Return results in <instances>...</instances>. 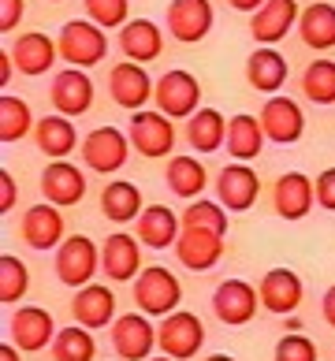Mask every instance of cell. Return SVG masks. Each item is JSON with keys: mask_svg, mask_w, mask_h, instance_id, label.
Listing matches in <instances>:
<instances>
[{"mask_svg": "<svg viewBox=\"0 0 335 361\" xmlns=\"http://www.w3.org/2000/svg\"><path fill=\"white\" fill-rule=\"evenodd\" d=\"M60 60H67V68H93L109 56V37L104 26H97L93 19H67L60 26Z\"/></svg>", "mask_w": 335, "mask_h": 361, "instance_id": "6da1fadb", "label": "cell"}, {"mask_svg": "<svg viewBox=\"0 0 335 361\" xmlns=\"http://www.w3.org/2000/svg\"><path fill=\"white\" fill-rule=\"evenodd\" d=\"M127 135H130V149H138L142 157L150 160H160V157H171L176 149V123H171V116L164 112H130V123H127Z\"/></svg>", "mask_w": 335, "mask_h": 361, "instance_id": "7a4b0ae2", "label": "cell"}, {"mask_svg": "<svg viewBox=\"0 0 335 361\" xmlns=\"http://www.w3.org/2000/svg\"><path fill=\"white\" fill-rule=\"evenodd\" d=\"M127 145H130V135L104 123V127L90 130V135L83 138L78 153H83V164L90 171H97V176H116V171L127 164V153H130Z\"/></svg>", "mask_w": 335, "mask_h": 361, "instance_id": "3957f363", "label": "cell"}, {"mask_svg": "<svg viewBox=\"0 0 335 361\" xmlns=\"http://www.w3.org/2000/svg\"><path fill=\"white\" fill-rule=\"evenodd\" d=\"M179 298H183L179 279L171 276L168 269H160V264L142 269V276L134 279V302H138V310L145 317H168V313H176Z\"/></svg>", "mask_w": 335, "mask_h": 361, "instance_id": "277c9868", "label": "cell"}, {"mask_svg": "<svg viewBox=\"0 0 335 361\" xmlns=\"http://www.w3.org/2000/svg\"><path fill=\"white\" fill-rule=\"evenodd\" d=\"M157 346L160 354L176 357V361H186L194 357L201 346H205V328H201V317L197 313H186V310H176L160 320L157 328Z\"/></svg>", "mask_w": 335, "mask_h": 361, "instance_id": "5b68a950", "label": "cell"}, {"mask_svg": "<svg viewBox=\"0 0 335 361\" xmlns=\"http://www.w3.org/2000/svg\"><path fill=\"white\" fill-rule=\"evenodd\" d=\"M153 97H157V109L171 116V119H190L197 109H201V82L190 75V71H183V68H171L157 78V90H153Z\"/></svg>", "mask_w": 335, "mask_h": 361, "instance_id": "8992f818", "label": "cell"}, {"mask_svg": "<svg viewBox=\"0 0 335 361\" xmlns=\"http://www.w3.org/2000/svg\"><path fill=\"white\" fill-rule=\"evenodd\" d=\"M261 127H264V138L276 142V145H294L305 135V116H302V104L294 97H284V93H272L261 109Z\"/></svg>", "mask_w": 335, "mask_h": 361, "instance_id": "52a82bcc", "label": "cell"}, {"mask_svg": "<svg viewBox=\"0 0 335 361\" xmlns=\"http://www.w3.org/2000/svg\"><path fill=\"white\" fill-rule=\"evenodd\" d=\"M97 261H101V253L97 246H93V238L86 235H71V238H63L60 250H56V276H60V283L63 287H86L93 272H97Z\"/></svg>", "mask_w": 335, "mask_h": 361, "instance_id": "ba28073f", "label": "cell"}, {"mask_svg": "<svg viewBox=\"0 0 335 361\" xmlns=\"http://www.w3.org/2000/svg\"><path fill=\"white\" fill-rule=\"evenodd\" d=\"M153 90L157 86H153L150 71H145V63L123 60L109 71V93H112V101L119 104V109H127V112H142L145 104H150Z\"/></svg>", "mask_w": 335, "mask_h": 361, "instance_id": "9c48e42d", "label": "cell"}, {"mask_svg": "<svg viewBox=\"0 0 335 361\" xmlns=\"http://www.w3.org/2000/svg\"><path fill=\"white\" fill-rule=\"evenodd\" d=\"M112 350L123 361H150L157 346V328L145 320V313H123L112 320Z\"/></svg>", "mask_w": 335, "mask_h": 361, "instance_id": "30bf717a", "label": "cell"}, {"mask_svg": "<svg viewBox=\"0 0 335 361\" xmlns=\"http://www.w3.org/2000/svg\"><path fill=\"white\" fill-rule=\"evenodd\" d=\"M298 19H302L298 0H264L250 16V37L257 45H276L298 26Z\"/></svg>", "mask_w": 335, "mask_h": 361, "instance_id": "8fae6325", "label": "cell"}, {"mask_svg": "<svg viewBox=\"0 0 335 361\" xmlns=\"http://www.w3.org/2000/svg\"><path fill=\"white\" fill-rule=\"evenodd\" d=\"M49 101L60 116L75 119V116H86L93 109V78L86 75V68H63L56 78H52V90H49Z\"/></svg>", "mask_w": 335, "mask_h": 361, "instance_id": "7c38bea8", "label": "cell"}, {"mask_svg": "<svg viewBox=\"0 0 335 361\" xmlns=\"http://www.w3.org/2000/svg\"><path fill=\"white\" fill-rule=\"evenodd\" d=\"M212 19H217V16H212V4H209V0H171V4H168V16H164L171 37H176V42H183V45L205 42L209 30H212Z\"/></svg>", "mask_w": 335, "mask_h": 361, "instance_id": "4fadbf2b", "label": "cell"}, {"mask_svg": "<svg viewBox=\"0 0 335 361\" xmlns=\"http://www.w3.org/2000/svg\"><path fill=\"white\" fill-rule=\"evenodd\" d=\"M257 194H261V179H257V171H253L250 164H243V160H231V164L217 176V202L227 212L253 209Z\"/></svg>", "mask_w": 335, "mask_h": 361, "instance_id": "5bb4252c", "label": "cell"}, {"mask_svg": "<svg viewBox=\"0 0 335 361\" xmlns=\"http://www.w3.org/2000/svg\"><path fill=\"white\" fill-rule=\"evenodd\" d=\"M257 305H261V294L253 290L246 279H224V283L212 290V313H217V320L227 328H238V324H246V320H253Z\"/></svg>", "mask_w": 335, "mask_h": 361, "instance_id": "9a60e30c", "label": "cell"}, {"mask_svg": "<svg viewBox=\"0 0 335 361\" xmlns=\"http://www.w3.org/2000/svg\"><path fill=\"white\" fill-rule=\"evenodd\" d=\"M8 328H11V343H16L23 354H37L56 339L52 313L42 310V305H23V310H16L8 320Z\"/></svg>", "mask_w": 335, "mask_h": 361, "instance_id": "2e32d148", "label": "cell"}, {"mask_svg": "<svg viewBox=\"0 0 335 361\" xmlns=\"http://www.w3.org/2000/svg\"><path fill=\"white\" fill-rule=\"evenodd\" d=\"M317 205V186L310 176L302 171H287V176L276 179V190H272V209L279 220H305L310 209Z\"/></svg>", "mask_w": 335, "mask_h": 361, "instance_id": "e0dca14e", "label": "cell"}, {"mask_svg": "<svg viewBox=\"0 0 335 361\" xmlns=\"http://www.w3.org/2000/svg\"><path fill=\"white\" fill-rule=\"evenodd\" d=\"M19 235L30 250H60V243H63V212H60V205L42 202V205L26 209L23 220H19Z\"/></svg>", "mask_w": 335, "mask_h": 361, "instance_id": "ac0fdd59", "label": "cell"}, {"mask_svg": "<svg viewBox=\"0 0 335 361\" xmlns=\"http://www.w3.org/2000/svg\"><path fill=\"white\" fill-rule=\"evenodd\" d=\"M101 272L109 276L112 283L138 279V276H142V246H138V235L116 231V235L104 238V246H101Z\"/></svg>", "mask_w": 335, "mask_h": 361, "instance_id": "d6986e66", "label": "cell"}, {"mask_svg": "<svg viewBox=\"0 0 335 361\" xmlns=\"http://www.w3.org/2000/svg\"><path fill=\"white\" fill-rule=\"evenodd\" d=\"M176 257L190 272H209L224 257V235L205 231V227H183L176 243Z\"/></svg>", "mask_w": 335, "mask_h": 361, "instance_id": "ffe728a7", "label": "cell"}, {"mask_svg": "<svg viewBox=\"0 0 335 361\" xmlns=\"http://www.w3.org/2000/svg\"><path fill=\"white\" fill-rule=\"evenodd\" d=\"M42 194L45 202L71 209L86 197V176L83 168H75L71 160H49V168L42 171Z\"/></svg>", "mask_w": 335, "mask_h": 361, "instance_id": "44dd1931", "label": "cell"}, {"mask_svg": "<svg viewBox=\"0 0 335 361\" xmlns=\"http://www.w3.org/2000/svg\"><path fill=\"white\" fill-rule=\"evenodd\" d=\"M257 294H261V305L268 313L287 317L302 305V279L291 269H268L264 279L257 283Z\"/></svg>", "mask_w": 335, "mask_h": 361, "instance_id": "7402d4cb", "label": "cell"}, {"mask_svg": "<svg viewBox=\"0 0 335 361\" xmlns=\"http://www.w3.org/2000/svg\"><path fill=\"white\" fill-rule=\"evenodd\" d=\"M11 60H16V68H19L23 75L37 78V75L52 71V63L60 60V45L52 42L49 34L30 30V34H19V37H16V45H11Z\"/></svg>", "mask_w": 335, "mask_h": 361, "instance_id": "603a6c76", "label": "cell"}, {"mask_svg": "<svg viewBox=\"0 0 335 361\" xmlns=\"http://www.w3.org/2000/svg\"><path fill=\"white\" fill-rule=\"evenodd\" d=\"M179 231H183V220L168 205H145L142 216L134 220V235H138V243L150 246V250L176 246L179 243Z\"/></svg>", "mask_w": 335, "mask_h": 361, "instance_id": "cb8c5ba5", "label": "cell"}, {"mask_svg": "<svg viewBox=\"0 0 335 361\" xmlns=\"http://www.w3.org/2000/svg\"><path fill=\"white\" fill-rule=\"evenodd\" d=\"M119 49L134 63H150L164 52V34L153 19H130L119 26Z\"/></svg>", "mask_w": 335, "mask_h": 361, "instance_id": "d4e9b609", "label": "cell"}, {"mask_svg": "<svg viewBox=\"0 0 335 361\" xmlns=\"http://www.w3.org/2000/svg\"><path fill=\"white\" fill-rule=\"evenodd\" d=\"M287 75H291L287 71V56L276 52V45H261V49H253L246 56V82L253 90H261V93L284 90Z\"/></svg>", "mask_w": 335, "mask_h": 361, "instance_id": "484cf974", "label": "cell"}, {"mask_svg": "<svg viewBox=\"0 0 335 361\" xmlns=\"http://www.w3.org/2000/svg\"><path fill=\"white\" fill-rule=\"evenodd\" d=\"M71 317L83 328H109L116 320V294L97 283L78 287V294L71 298Z\"/></svg>", "mask_w": 335, "mask_h": 361, "instance_id": "4316f807", "label": "cell"}, {"mask_svg": "<svg viewBox=\"0 0 335 361\" xmlns=\"http://www.w3.org/2000/svg\"><path fill=\"white\" fill-rule=\"evenodd\" d=\"M34 138H37V149H42L49 160H67L78 145V130H75V123L67 116H42L37 119V127H34Z\"/></svg>", "mask_w": 335, "mask_h": 361, "instance_id": "83f0119b", "label": "cell"}, {"mask_svg": "<svg viewBox=\"0 0 335 361\" xmlns=\"http://www.w3.org/2000/svg\"><path fill=\"white\" fill-rule=\"evenodd\" d=\"M264 127H261V119L257 116H246V112H238L227 119V142H224V149L231 153V160H243V164H250L253 157H261L264 149Z\"/></svg>", "mask_w": 335, "mask_h": 361, "instance_id": "f1b7e54d", "label": "cell"}, {"mask_svg": "<svg viewBox=\"0 0 335 361\" xmlns=\"http://www.w3.org/2000/svg\"><path fill=\"white\" fill-rule=\"evenodd\" d=\"M298 34H302V45L313 49V52L335 49V4H328V0H313V4L302 11V19H298Z\"/></svg>", "mask_w": 335, "mask_h": 361, "instance_id": "f546056e", "label": "cell"}, {"mask_svg": "<svg viewBox=\"0 0 335 361\" xmlns=\"http://www.w3.org/2000/svg\"><path fill=\"white\" fill-rule=\"evenodd\" d=\"M164 179H168V190L176 194V197H183V202H197L201 190L209 186V171H205V164H201L197 157L179 153V157L168 160Z\"/></svg>", "mask_w": 335, "mask_h": 361, "instance_id": "4dcf8cb0", "label": "cell"}, {"mask_svg": "<svg viewBox=\"0 0 335 361\" xmlns=\"http://www.w3.org/2000/svg\"><path fill=\"white\" fill-rule=\"evenodd\" d=\"M186 142L194 153H217L227 142V116L217 109H197L186 119Z\"/></svg>", "mask_w": 335, "mask_h": 361, "instance_id": "1f68e13d", "label": "cell"}, {"mask_svg": "<svg viewBox=\"0 0 335 361\" xmlns=\"http://www.w3.org/2000/svg\"><path fill=\"white\" fill-rule=\"evenodd\" d=\"M142 209H145V205H142V190H138L134 183H127V179L104 183V190H101V212H104L112 224L138 220Z\"/></svg>", "mask_w": 335, "mask_h": 361, "instance_id": "d6a6232c", "label": "cell"}, {"mask_svg": "<svg viewBox=\"0 0 335 361\" xmlns=\"http://www.w3.org/2000/svg\"><path fill=\"white\" fill-rule=\"evenodd\" d=\"M34 130V116H30V104H26L23 97H11V93H4L0 97V142L4 145H16L23 142L26 135Z\"/></svg>", "mask_w": 335, "mask_h": 361, "instance_id": "836d02e7", "label": "cell"}, {"mask_svg": "<svg viewBox=\"0 0 335 361\" xmlns=\"http://www.w3.org/2000/svg\"><path fill=\"white\" fill-rule=\"evenodd\" d=\"M302 93L313 104H335V60H313L302 71Z\"/></svg>", "mask_w": 335, "mask_h": 361, "instance_id": "e575fe53", "label": "cell"}, {"mask_svg": "<svg viewBox=\"0 0 335 361\" xmlns=\"http://www.w3.org/2000/svg\"><path fill=\"white\" fill-rule=\"evenodd\" d=\"M97 354V343H93L90 328H63L52 339V361H93Z\"/></svg>", "mask_w": 335, "mask_h": 361, "instance_id": "d590c367", "label": "cell"}, {"mask_svg": "<svg viewBox=\"0 0 335 361\" xmlns=\"http://www.w3.org/2000/svg\"><path fill=\"white\" fill-rule=\"evenodd\" d=\"M183 227H205V231L227 235V209H224L220 202L197 197V202L186 205V212H183Z\"/></svg>", "mask_w": 335, "mask_h": 361, "instance_id": "8d00e7d4", "label": "cell"}, {"mask_svg": "<svg viewBox=\"0 0 335 361\" xmlns=\"http://www.w3.org/2000/svg\"><path fill=\"white\" fill-rule=\"evenodd\" d=\"M26 287H30V272H26V264L19 257H11V253H4L0 257V302L11 305V302H19Z\"/></svg>", "mask_w": 335, "mask_h": 361, "instance_id": "74e56055", "label": "cell"}, {"mask_svg": "<svg viewBox=\"0 0 335 361\" xmlns=\"http://www.w3.org/2000/svg\"><path fill=\"white\" fill-rule=\"evenodd\" d=\"M86 4V19H93L97 26H104V30H119L127 19V8L130 0H83Z\"/></svg>", "mask_w": 335, "mask_h": 361, "instance_id": "f35d334b", "label": "cell"}, {"mask_svg": "<svg viewBox=\"0 0 335 361\" xmlns=\"http://www.w3.org/2000/svg\"><path fill=\"white\" fill-rule=\"evenodd\" d=\"M276 361H317V343L310 336L287 331V336L276 343Z\"/></svg>", "mask_w": 335, "mask_h": 361, "instance_id": "ab89813d", "label": "cell"}, {"mask_svg": "<svg viewBox=\"0 0 335 361\" xmlns=\"http://www.w3.org/2000/svg\"><path fill=\"white\" fill-rule=\"evenodd\" d=\"M313 186H317V205L328 209V212H335V168L320 171V176L313 179Z\"/></svg>", "mask_w": 335, "mask_h": 361, "instance_id": "60d3db41", "label": "cell"}, {"mask_svg": "<svg viewBox=\"0 0 335 361\" xmlns=\"http://www.w3.org/2000/svg\"><path fill=\"white\" fill-rule=\"evenodd\" d=\"M23 23V0H0V30H16Z\"/></svg>", "mask_w": 335, "mask_h": 361, "instance_id": "b9f144b4", "label": "cell"}, {"mask_svg": "<svg viewBox=\"0 0 335 361\" xmlns=\"http://www.w3.org/2000/svg\"><path fill=\"white\" fill-rule=\"evenodd\" d=\"M16 202H19V186H16V179H11V171H0V209H16Z\"/></svg>", "mask_w": 335, "mask_h": 361, "instance_id": "7bdbcfd3", "label": "cell"}, {"mask_svg": "<svg viewBox=\"0 0 335 361\" xmlns=\"http://www.w3.org/2000/svg\"><path fill=\"white\" fill-rule=\"evenodd\" d=\"M320 313H324V320L335 328V283L324 290V302H320Z\"/></svg>", "mask_w": 335, "mask_h": 361, "instance_id": "ee69618b", "label": "cell"}, {"mask_svg": "<svg viewBox=\"0 0 335 361\" xmlns=\"http://www.w3.org/2000/svg\"><path fill=\"white\" fill-rule=\"evenodd\" d=\"M11 71H19V68H16V60H11L8 49H4V52H0V86H4V90H8V82H11Z\"/></svg>", "mask_w": 335, "mask_h": 361, "instance_id": "f6af8a7d", "label": "cell"}, {"mask_svg": "<svg viewBox=\"0 0 335 361\" xmlns=\"http://www.w3.org/2000/svg\"><path fill=\"white\" fill-rule=\"evenodd\" d=\"M227 4H231L235 11H250V16H253V11H257L264 0H227Z\"/></svg>", "mask_w": 335, "mask_h": 361, "instance_id": "bcb514c9", "label": "cell"}, {"mask_svg": "<svg viewBox=\"0 0 335 361\" xmlns=\"http://www.w3.org/2000/svg\"><path fill=\"white\" fill-rule=\"evenodd\" d=\"M0 361H23L19 357V346H8L4 343V346H0Z\"/></svg>", "mask_w": 335, "mask_h": 361, "instance_id": "7dc6e473", "label": "cell"}, {"mask_svg": "<svg viewBox=\"0 0 335 361\" xmlns=\"http://www.w3.org/2000/svg\"><path fill=\"white\" fill-rule=\"evenodd\" d=\"M205 361H235L231 354H212V357H205Z\"/></svg>", "mask_w": 335, "mask_h": 361, "instance_id": "c3c4849f", "label": "cell"}, {"mask_svg": "<svg viewBox=\"0 0 335 361\" xmlns=\"http://www.w3.org/2000/svg\"><path fill=\"white\" fill-rule=\"evenodd\" d=\"M150 361H176V357H168V354H164V357H150Z\"/></svg>", "mask_w": 335, "mask_h": 361, "instance_id": "681fc988", "label": "cell"}, {"mask_svg": "<svg viewBox=\"0 0 335 361\" xmlns=\"http://www.w3.org/2000/svg\"><path fill=\"white\" fill-rule=\"evenodd\" d=\"M49 4H56V0H49Z\"/></svg>", "mask_w": 335, "mask_h": 361, "instance_id": "f907efd6", "label": "cell"}]
</instances>
